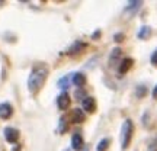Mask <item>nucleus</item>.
<instances>
[{"instance_id": "2eb2a0df", "label": "nucleus", "mask_w": 157, "mask_h": 151, "mask_svg": "<svg viewBox=\"0 0 157 151\" xmlns=\"http://www.w3.org/2000/svg\"><path fill=\"white\" fill-rule=\"evenodd\" d=\"M109 144H111V140H109V138H102V140L98 142V145H96V151H108Z\"/></svg>"}, {"instance_id": "423d86ee", "label": "nucleus", "mask_w": 157, "mask_h": 151, "mask_svg": "<svg viewBox=\"0 0 157 151\" xmlns=\"http://www.w3.org/2000/svg\"><path fill=\"white\" fill-rule=\"evenodd\" d=\"M12 115H13V106H12L10 103H7V102H3V103H0V119H10Z\"/></svg>"}, {"instance_id": "b1692460", "label": "nucleus", "mask_w": 157, "mask_h": 151, "mask_svg": "<svg viewBox=\"0 0 157 151\" xmlns=\"http://www.w3.org/2000/svg\"><path fill=\"white\" fill-rule=\"evenodd\" d=\"M19 150H21V145H19V144H17V145L15 147V148H13V151H19Z\"/></svg>"}, {"instance_id": "f257e3e1", "label": "nucleus", "mask_w": 157, "mask_h": 151, "mask_svg": "<svg viewBox=\"0 0 157 151\" xmlns=\"http://www.w3.org/2000/svg\"><path fill=\"white\" fill-rule=\"evenodd\" d=\"M48 73H50V70L47 67V64H44V62H38V64H35L32 67L28 77V90L32 95H36L39 90L42 89V86L47 81Z\"/></svg>"}, {"instance_id": "9d476101", "label": "nucleus", "mask_w": 157, "mask_h": 151, "mask_svg": "<svg viewBox=\"0 0 157 151\" xmlns=\"http://www.w3.org/2000/svg\"><path fill=\"white\" fill-rule=\"evenodd\" d=\"M86 81H87V78H86V76H84L83 73H74L73 74V84L77 86L78 89H82L84 84H86Z\"/></svg>"}, {"instance_id": "39448f33", "label": "nucleus", "mask_w": 157, "mask_h": 151, "mask_svg": "<svg viewBox=\"0 0 157 151\" xmlns=\"http://www.w3.org/2000/svg\"><path fill=\"white\" fill-rule=\"evenodd\" d=\"M70 103H71V99H70V96H68L67 92H63L61 95H58L57 97V106L60 111H66L70 108Z\"/></svg>"}, {"instance_id": "1a4fd4ad", "label": "nucleus", "mask_w": 157, "mask_h": 151, "mask_svg": "<svg viewBox=\"0 0 157 151\" xmlns=\"http://www.w3.org/2000/svg\"><path fill=\"white\" fill-rule=\"evenodd\" d=\"M83 111L89 113H95L96 112V100L95 97H90L87 96L86 99H83Z\"/></svg>"}, {"instance_id": "6e6552de", "label": "nucleus", "mask_w": 157, "mask_h": 151, "mask_svg": "<svg viewBox=\"0 0 157 151\" xmlns=\"http://www.w3.org/2000/svg\"><path fill=\"white\" fill-rule=\"evenodd\" d=\"M71 148H73L74 151H82L84 148V140L78 132H76V134L71 137Z\"/></svg>"}, {"instance_id": "ddd939ff", "label": "nucleus", "mask_w": 157, "mask_h": 151, "mask_svg": "<svg viewBox=\"0 0 157 151\" xmlns=\"http://www.w3.org/2000/svg\"><path fill=\"white\" fill-rule=\"evenodd\" d=\"M70 83H73V74H68V76H64L63 78L58 80V87L60 89H66L70 86Z\"/></svg>"}, {"instance_id": "f3484780", "label": "nucleus", "mask_w": 157, "mask_h": 151, "mask_svg": "<svg viewBox=\"0 0 157 151\" xmlns=\"http://www.w3.org/2000/svg\"><path fill=\"white\" fill-rule=\"evenodd\" d=\"M141 5H143L141 2H129L128 6L125 7V12H135Z\"/></svg>"}, {"instance_id": "20e7f679", "label": "nucleus", "mask_w": 157, "mask_h": 151, "mask_svg": "<svg viewBox=\"0 0 157 151\" xmlns=\"http://www.w3.org/2000/svg\"><path fill=\"white\" fill-rule=\"evenodd\" d=\"M68 119L73 123H82L86 121V113H84L83 109H78V108H74L70 111V115H68Z\"/></svg>"}, {"instance_id": "6ab92c4d", "label": "nucleus", "mask_w": 157, "mask_h": 151, "mask_svg": "<svg viewBox=\"0 0 157 151\" xmlns=\"http://www.w3.org/2000/svg\"><path fill=\"white\" fill-rule=\"evenodd\" d=\"M74 96H76V99H82V100H83V99H86V97H87V96H86V93H84V90H82V89H78V90H76V93H74Z\"/></svg>"}, {"instance_id": "412c9836", "label": "nucleus", "mask_w": 157, "mask_h": 151, "mask_svg": "<svg viewBox=\"0 0 157 151\" xmlns=\"http://www.w3.org/2000/svg\"><path fill=\"white\" fill-rule=\"evenodd\" d=\"M150 61H151V64L154 66V67H157V50L151 54V57H150Z\"/></svg>"}, {"instance_id": "dca6fc26", "label": "nucleus", "mask_w": 157, "mask_h": 151, "mask_svg": "<svg viewBox=\"0 0 157 151\" xmlns=\"http://www.w3.org/2000/svg\"><path fill=\"white\" fill-rule=\"evenodd\" d=\"M121 52H122L121 48H115V50L112 51V54H111V57H109V64H111V66H113V64L118 61V58L121 57Z\"/></svg>"}, {"instance_id": "9b49d317", "label": "nucleus", "mask_w": 157, "mask_h": 151, "mask_svg": "<svg viewBox=\"0 0 157 151\" xmlns=\"http://www.w3.org/2000/svg\"><path fill=\"white\" fill-rule=\"evenodd\" d=\"M86 48V44H83L82 41H76L71 47H70V50H68V55H74V54H78V52H82V51Z\"/></svg>"}, {"instance_id": "aec40b11", "label": "nucleus", "mask_w": 157, "mask_h": 151, "mask_svg": "<svg viewBox=\"0 0 157 151\" xmlns=\"http://www.w3.org/2000/svg\"><path fill=\"white\" fill-rule=\"evenodd\" d=\"M148 151H157V137L150 141V144H148Z\"/></svg>"}, {"instance_id": "4be33fe9", "label": "nucleus", "mask_w": 157, "mask_h": 151, "mask_svg": "<svg viewBox=\"0 0 157 151\" xmlns=\"http://www.w3.org/2000/svg\"><path fill=\"white\" fill-rule=\"evenodd\" d=\"M113 38H115V41H117V42H122L124 39H125V35H124V34H117Z\"/></svg>"}, {"instance_id": "393cba45", "label": "nucleus", "mask_w": 157, "mask_h": 151, "mask_svg": "<svg viewBox=\"0 0 157 151\" xmlns=\"http://www.w3.org/2000/svg\"><path fill=\"white\" fill-rule=\"evenodd\" d=\"M99 35H101V32H99V31H98V32H96V34H93V38H98V36H99Z\"/></svg>"}, {"instance_id": "7ed1b4c3", "label": "nucleus", "mask_w": 157, "mask_h": 151, "mask_svg": "<svg viewBox=\"0 0 157 151\" xmlns=\"http://www.w3.org/2000/svg\"><path fill=\"white\" fill-rule=\"evenodd\" d=\"M3 135H5V140L7 141L9 144H16L17 140H19V135H21V132H19L16 128L6 126V128L3 129Z\"/></svg>"}, {"instance_id": "a211bd4d", "label": "nucleus", "mask_w": 157, "mask_h": 151, "mask_svg": "<svg viewBox=\"0 0 157 151\" xmlns=\"http://www.w3.org/2000/svg\"><path fill=\"white\" fill-rule=\"evenodd\" d=\"M135 95H137V97H138V99L144 97V96L147 95V87H146V86H138V87H137V90H135Z\"/></svg>"}, {"instance_id": "f8f14e48", "label": "nucleus", "mask_w": 157, "mask_h": 151, "mask_svg": "<svg viewBox=\"0 0 157 151\" xmlns=\"http://www.w3.org/2000/svg\"><path fill=\"white\" fill-rule=\"evenodd\" d=\"M137 36L140 39H143V41L148 39L151 36V28H150V26H141L140 31H138V34H137Z\"/></svg>"}, {"instance_id": "4468645a", "label": "nucleus", "mask_w": 157, "mask_h": 151, "mask_svg": "<svg viewBox=\"0 0 157 151\" xmlns=\"http://www.w3.org/2000/svg\"><path fill=\"white\" fill-rule=\"evenodd\" d=\"M67 129H68L67 118H66V116H61V118H60V122H58L57 132H58V134H64V132H67Z\"/></svg>"}, {"instance_id": "0eeeda50", "label": "nucleus", "mask_w": 157, "mask_h": 151, "mask_svg": "<svg viewBox=\"0 0 157 151\" xmlns=\"http://www.w3.org/2000/svg\"><path fill=\"white\" fill-rule=\"evenodd\" d=\"M132 64H134V60H132V58H129V57H127V58L121 60V62H119V67H118L119 74H121V76L127 74L129 71V68L132 67Z\"/></svg>"}, {"instance_id": "5701e85b", "label": "nucleus", "mask_w": 157, "mask_h": 151, "mask_svg": "<svg viewBox=\"0 0 157 151\" xmlns=\"http://www.w3.org/2000/svg\"><path fill=\"white\" fill-rule=\"evenodd\" d=\"M153 97H154V99H157V84H156V87L153 89Z\"/></svg>"}, {"instance_id": "f03ea898", "label": "nucleus", "mask_w": 157, "mask_h": 151, "mask_svg": "<svg viewBox=\"0 0 157 151\" xmlns=\"http://www.w3.org/2000/svg\"><path fill=\"white\" fill-rule=\"evenodd\" d=\"M132 134H134V123L131 119H125L122 125V135H121V147L122 150L128 148L129 142L132 140Z\"/></svg>"}]
</instances>
